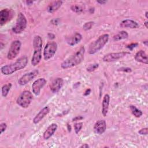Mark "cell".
<instances>
[{"label": "cell", "mask_w": 148, "mask_h": 148, "mask_svg": "<svg viewBox=\"0 0 148 148\" xmlns=\"http://www.w3.org/2000/svg\"><path fill=\"white\" fill-rule=\"evenodd\" d=\"M10 10L8 9H3L0 11V25L2 26L9 19Z\"/></svg>", "instance_id": "17"}, {"label": "cell", "mask_w": 148, "mask_h": 148, "mask_svg": "<svg viewBox=\"0 0 148 148\" xmlns=\"http://www.w3.org/2000/svg\"><path fill=\"white\" fill-rule=\"evenodd\" d=\"M58 128V125L56 123H52L50 124L47 128L46 130V131L43 133V138L46 140L49 139L50 137H51L56 131L57 130Z\"/></svg>", "instance_id": "15"}, {"label": "cell", "mask_w": 148, "mask_h": 148, "mask_svg": "<svg viewBox=\"0 0 148 148\" xmlns=\"http://www.w3.org/2000/svg\"><path fill=\"white\" fill-rule=\"evenodd\" d=\"M73 127H74V130H75V133L76 134H77L80 131L81 129L83 127V123H82V122L76 123L74 124Z\"/></svg>", "instance_id": "27"}, {"label": "cell", "mask_w": 148, "mask_h": 148, "mask_svg": "<svg viewBox=\"0 0 148 148\" xmlns=\"http://www.w3.org/2000/svg\"><path fill=\"white\" fill-rule=\"evenodd\" d=\"M57 49V44L54 41L48 42L45 46L43 50V58L44 60L47 61L51 58Z\"/></svg>", "instance_id": "7"}, {"label": "cell", "mask_w": 148, "mask_h": 148, "mask_svg": "<svg viewBox=\"0 0 148 148\" xmlns=\"http://www.w3.org/2000/svg\"><path fill=\"white\" fill-rule=\"evenodd\" d=\"M138 133L141 135H147V128H143L140 129Z\"/></svg>", "instance_id": "31"}, {"label": "cell", "mask_w": 148, "mask_h": 148, "mask_svg": "<svg viewBox=\"0 0 148 148\" xmlns=\"http://www.w3.org/2000/svg\"><path fill=\"white\" fill-rule=\"evenodd\" d=\"M106 129V121L104 120H99L95 123L94 125V130L96 134H102L105 132Z\"/></svg>", "instance_id": "13"}, {"label": "cell", "mask_w": 148, "mask_h": 148, "mask_svg": "<svg viewBox=\"0 0 148 148\" xmlns=\"http://www.w3.org/2000/svg\"><path fill=\"white\" fill-rule=\"evenodd\" d=\"M27 21L25 16L21 12L18 13L16 24L12 28V31L16 34L21 33L27 27Z\"/></svg>", "instance_id": "6"}, {"label": "cell", "mask_w": 148, "mask_h": 148, "mask_svg": "<svg viewBox=\"0 0 148 148\" xmlns=\"http://www.w3.org/2000/svg\"><path fill=\"white\" fill-rule=\"evenodd\" d=\"M11 87H12V84L10 83H9L8 84H5L2 87L1 92H2V95L3 97H7Z\"/></svg>", "instance_id": "23"}, {"label": "cell", "mask_w": 148, "mask_h": 148, "mask_svg": "<svg viewBox=\"0 0 148 148\" xmlns=\"http://www.w3.org/2000/svg\"><path fill=\"white\" fill-rule=\"evenodd\" d=\"M143 44H145V45L146 46H147V43H148V42H147V40H145V41H143Z\"/></svg>", "instance_id": "40"}, {"label": "cell", "mask_w": 148, "mask_h": 148, "mask_svg": "<svg viewBox=\"0 0 148 148\" xmlns=\"http://www.w3.org/2000/svg\"><path fill=\"white\" fill-rule=\"evenodd\" d=\"M62 1H55L51 2L47 8V10L50 13H53L57 11L62 5Z\"/></svg>", "instance_id": "21"}, {"label": "cell", "mask_w": 148, "mask_h": 148, "mask_svg": "<svg viewBox=\"0 0 148 148\" xmlns=\"http://www.w3.org/2000/svg\"><path fill=\"white\" fill-rule=\"evenodd\" d=\"M21 46V43L18 40H15L13 41L10 45L9 51L7 54V58L9 60H13L16 58L19 54L20 48Z\"/></svg>", "instance_id": "8"}, {"label": "cell", "mask_w": 148, "mask_h": 148, "mask_svg": "<svg viewBox=\"0 0 148 148\" xmlns=\"http://www.w3.org/2000/svg\"><path fill=\"white\" fill-rule=\"evenodd\" d=\"M50 109L49 106H45L42 109H41L39 112L34 117L33 119V123L34 124L39 123L48 113L50 112Z\"/></svg>", "instance_id": "14"}, {"label": "cell", "mask_w": 148, "mask_h": 148, "mask_svg": "<svg viewBox=\"0 0 148 148\" xmlns=\"http://www.w3.org/2000/svg\"><path fill=\"white\" fill-rule=\"evenodd\" d=\"M82 119H83V117H82V116H77L72 119V121H76L80 120Z\"/></svg>", "instance_id": "33"}, {"label": "cell", "mask_w": 148, "mask_h": 148, "mask_svg": "<svg viewBox=\"0 0 148 148\" xmlns=\"http://www.w3.org/2000/svg\"><path fill=\"white\" fill-rule=\"evenodd\" d=\"M120 26L123 28H137L139 27V24L137 22L130 20L126 19L123 20L120 24Z\"/></svg>", "instance_id": "20"}, {"label": "cell", "mask_w": 148, "mask_h": 148, "mask_svg": "<svg viewBox=\"0 0 148 148\" xmlns=\"http://www.w3.org/2000/svg\"><path fill=\"white\" fill-rule=\"evenodd\" d=\"M33 96L32 94L28 90L23 91L16 99V103L23 108H27L31 103Z\"/></svg>", "instance_id": "5"}, {"label": "cell", "mask_w": 148, "mask_h": 148, "mask_svg": "<svg viewBox=\"0 0 148 148\" xmlns=\"http://www.w3.org/2000/svg\"><path fill=\"white\" fill-rule=\"evenodd\" d=\"M7 128V124L5 123H1L0 124V134H2L3 132H5Z\"/></svg>", "instance_id": "30"}, {"label": "cell", "mask_w": 148, "mask_h": 148, "mask_svg": "<svg viewBox=\"0 0 148 148\" xmlns=\"http://www.w3.org/2000/svg\"><path fill=\"white\" fill-rule=\"evenodd\" d=\"M71 9L75 13H81L83 10V9L82 8V7L77 5H73L71 6Z\"/></svg>", "instance_id": "25"}, {"label": "cell", "mask_w": 148, "mask_h": 148, "mask_svg": "<svg viewBox=\"0 0 148 148\" xmlns=\"http://www.w3.org/2000/svg\"><path fill=\"white\" fill-rule=\"evenodd\" d=\"M99 66V64L97 63L93 64H90L88 67H87L86 70L88 72H92L96 70Z\"/></svg>", "instance_id": "26"}, {"label": "cell", "mask_w": 148, "mask_h": 148, "mask_svg": "<svg viewBox=\"0 0 148 148\" xmlns=\"http://www.w3.org/2000/svg\"><path fill=\"white\" fill-rule=\"evenodd\" d=\"M84 54L85 48L82 46L75 54L64 60L61 63V67L62 69H68L80 64L84 60Z\"/></svg>", "instance_id": "1"}, {"label": "cell", "mask_w": 148, "mask_h": 148, "mask_svg": "<svg viewBox=\"0 0 148 148\" xmlns=\"http://www.w3.org/2000/svg\"><path fill=\"white\" fill-rule=\"evenodd\" d=\"M47 36L50 39H53L55 38V35L52 33H49L47 34Z\"/></svg>", "instance_id": "34"}, {"label": "cell", "mask_w": 148, "mask_h": 148, "mask_svg": "<svg viewBox=\"0 0 148 148\" xmlns=\"http://www.w3.org/2000/svg\"><path fill=\"white\" fill-rule=\"evenodd\" d=\"M28 58L26 56H23L17 61L10 65L2 66L1 68V72L5 75H10L15 72L24 69L27 65Z\"/></svg>", "instance_id": "2"}, {"label": "cell", "mask_w": 148, "mask_h": 148, "mask_svg": "<svg viewBox=\"0 0 148 148\" xmlns=\"http://www.w3.org/2000/svg\"><path fill=\"white\" fill-rule=\"evenodd\" d=\"M94 23L93 21H88V22L84 23V24L83 25V29L84 31H88V30L91 29L92 27L94 25Z\"/></svg>", "instance_id": "28"}, {"label": "cell", "mask_w": 148, "mask_h": 148, "mask_svg": "<svg viewBox=\"0 0 148 148\" xmlns=\"http://www.w3.org/2000/svg\"><path fill=\"white\" fill-rule=\"evenodd\" d=\"M147 14H148V12H145V16H146V18H148Z\"/></svg>", "instance_id": "42"}, {"label": "cell", "mask_w": 148, "mask_h": 148, "mask_svg": "<svg viewBox=\"0 0 148 148\" xmlns=\"http://www.w3.org/2000/svg\"><path fill=\"white\" fill-rule=\"evenodd\" d=\"M97 2L101 4V5H103V4H105L107 2L106 1H97Z\"/></svg>", "instance_id": "36"}, {"label": "cell", "mask_w": 148, "mask_h": 148, "mask_svg": "<svg viewBox=\"0 0 148 148\" xmlns=\"http://www.w3.org/2000/svg\"><path fill=\"white\" fill-rule=\"evenodd\" d=\"M109 36L108 34H103L101 35L97 40L92 42L88 47V52L90 54H94L102 49L103 46L108 43Z\"/></svg>", "instance_id": "4"}, {"label": "cell", "mask_w": 148, "mask_h": 148, "mask_svg": "<svg viewBox=\"0 0 148 148\" xmlns=\"http://www.w3.org/2000/svg\"><path fill=\"white\" fill-rule=\"evenodd\" d=\"M130 109L131 110V112H132V114L135 117L139 118V117H140L142 115V114H143L142 112L140 110L138 109L135 106H134V105H130Z\"/></svg>", "instance_id": "24"}, {"label": "cell", "mask_w": 148, "mask_h": 148, "mask_svg": "<svg viewBox=\"0 0 148 148\" xmlns=\"http://www.w3.org/2000/svg\"><path fill=\"white\" fill-rule=\"evenodd\" d=\"M144 24H145V25L146 28H148V22L146 21H145V23H144Z\"/></svg>", "instance_id": "39"}, {"label": "cell", "mask_w": 148, "mask_h": 148, "mask_svg": "<svg viewBox=\"0 0 148 148\" xmlns=\"http://www.w3.org/2000/svg\"><path fill=\"white\" fill-rule=\"evenodd\" d=\"M90 92H91V90L90 89H87L86 90V92H85V93L84 94V95H88L90 93Z\"/></svg>", "instance_id": "37"}, {"label": "cell", "mask_w": 148, "mask_h": 148, "mask_svg": "<svg viewBox=\"0 0 148 148\" xmlns=\"http://www.w3.org/2000/svg\"><path fill=\"white\" fill-rule=\"evenodd\" d=\"M127 54H129V53L126 51L109 53L103 56L102 60L104 62H113L125 57Z\"/></svg>", "instance_id": "9"}, {"label": "cell", "mask_w": 148, "mask_h": 148, "mask_svg": "<svg viewBox=\"0 0 148 148\" xmlns=\"http://www.w3.org/2000/svg\"><path fill=\"white\" fill-rule=\"evenodd\" d=\"M138 45V43H132L129 45H128L127 46V48H128V49H130V50H132L134 48L136 47Z\"/></svg>", "instance_id": "32"}, {"label": "cell", "mask_w": 148, "mask_h": 148, "mask_svg": "<svg viewBox=\"0 0 148 148\" xmlns=\"http://www.w3.org/2000/svg\"><path fill=\"white\" fill-rule=\"evenodd\" d=\"M47 83L46 80L45 78H39L34 82L32 85V92L35 95H39L41 89Z\"/></svg>", "instance_id": "11"}, {"label": "cell", "mask_w": 148, "mask_h": 148, "mask_svg": "<svg viewBox=\"0 0 148 148\" xmlns=\"http://www.w3.org/2000/svg\"><path fill=\"white\" fill-rule=\"evenodd\" d=\"M80 147H81V148H88V147H90V146H89V145L88 144L84 143L82 145H81L80 146Z\"/></svg>", "instance_id": "35"}, {"label": "cell", "mask_w": 148, "mask_h": 148, "mask_svg": "<svg viewBox=\"0 0 148 148\" xmlns=\"http://www.w3.org/2000/svg\"><path fill=\"white\" fill-rule=\"evenodd\" d=\"M128 37V33L125 31H121L117 34L113 36V39L114 41H119L122 39H126Z\"/></svg>", "instance_id": "22"}, {"label": "cell", "mask_w": 148, "mask_h": 148, "mask_svg": "<svg viewBox=\"0 0 148 148\" xmlns=\"http://www.w3.org/2000/svg\"><path fill=\"white\" fill-rule=\"evenodd\" d=\"M68 131H69V132H71V126H70V125H69V124H68Z\"/></svg>", "instance_id": "41"}, {"label": "cell", "mask_w": 148, "mask_h": 148, "mask_svg": "<svg viewBox=\"0 0 148 148\" xmlns=\"http://www.w3.org/2000/svg\"><path fill=\"white\" fill-rule=\"evenodd\" d=\"M135 60L139 62L147 64L148 58L146 53L142 50L138 51L135 55Z\"/></svg>", "instance_id": "18"}, {"label": "cell", "mask_w": 148, "mask_h": 148, "mask_svg": "<svg viewBox=\"0 0 148 148\" xmlns=\"http://www.w3.org/2000/svg\"><path fill=\"white\" fill-rule=\"evenodd\" d=\"M82 39V35L79 32H76L68 39L67 43L69 45L73 46L79 43Z\"/></svg>", "instance_id": "19"}, {"label": "cell", "mask_w": 148, "mask_h": 148, "mask_svg": "<svg viewBox=\"0 0 148 148\" xmlns=\"http://www.w3.org/2000/svg\"><path fill=\"white\" fill-rule=\"evenodd\" d=\"M34 51L31 58V64L33 66L38 65L42 59V39L39 35L35 36L33 40Z\"/></svg>", "instance_id": "3"}, {"label": "cell", "mask_w": 148, "mask_h": 148, "mask_svg": "<svg viewBox=\"0 0 148 148\" xmlns=\"http://www.w3.org/2000/svg\"><path fill=\"white\" fill-rule=\"evenodd\" d=\"M64 84V80L61 77H57L53 80L50 88V90L53 93H56L60 91Z\"/></svg>", "instance_id": "12"}, {"label": "cell", "mask_w": 148, "mask_h": 148, "mask_svg": "<svg viewBox=\"0 0 148 148\" xmlns=\"http://www.w3.org/2000/svg\"><path fill=\"white\" fill-rule=\"evenodd\" d=\"M109 103H110V96L109 94H106L104 95L102 99V114L104 117L106 116L108 114Z\"/></svg>", "instance_id": "16"}, {"label": "cell", "mask_w": 148, "mask_h": 148, "mask_svg": "<svg viewBox=\"0 0 148 148\" xmlns=\"http://www.w3.org/2000/svg\"><path fill=\"white\" fill-rule=\"evenodd\" d=\"M39 73V71L38 70H34L28 73H27L23 75L18 80V83L20 86H24L28 83L30 81H31L34 77H35Z\"/></svg>", "instance_id": "10"}, {"label": "cell", "mask_w": 148, "mask_h": 148, "mask_svg": "<svg viewBox=\"0 0 148 148\" xmlns=\"http://www.w3.org/2000/svg\"><path fill=\"white\" fill-rule=\"evenodd\" d=\"M118 71H121L124 72H127V73H130L132 72V69L128 67H121L117 69Z\"/></svg>", "instance_id": "29"}, {"label": "cell", "mask_w": 148, "mask_h": 148, "mask_svg": "<svg viewBox=\"0 0 148 148\" xmlns=\"http://www.w3.org/2000/svg\"><path fill=\"white\" fill-rule=\"evenodd\" d=\"M33 1H26V3L28 5H32V3H33Z\"/></svg>", "instance_id": "38"}]
</instances>
